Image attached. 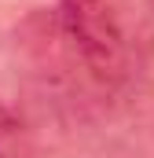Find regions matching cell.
Segmentation results:
<instances>
[{
    "instance_id": "6da1fadb",
    "label": "cell",
    "mask_w": 154,
    "mask_h": 158,
    "mask_svg": "<svg viewBox=\"0 0 154 158\" xmlns=\"http://www.w3.org/2000/svg\"><path fill=\"white\" fill-rule=\"evenodd\" d=\"M63 26L92 63L95 74H114L121 66V33L110 19L107 0H59Z\"/></svg>"
},
{
    "instance_id": "7a4b0ae2",
    "label": "cell",
    "mask_w": 154,
    "mask_h": 158,
    "mask_svg": "<svg viewBox=\"0 0 154 158\" xmlns=\"http://www.w3.org/2000/svg\"><path fill=\"white\" fill-rule=\"evenodd\" d=\"M26 155H30V140H26L22 125L0 103V158H26Z\"/></svg>"
}]
</instances>
